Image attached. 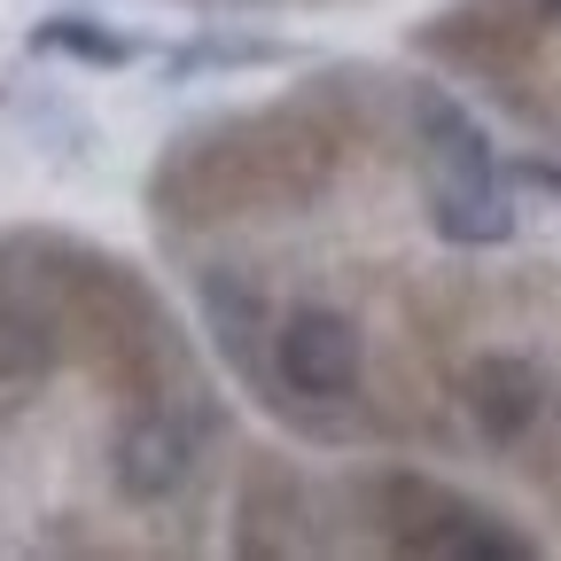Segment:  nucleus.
Segmentation results:
<instances>
[{
  "label": "nucleus",
  "mask_w": 561,
  "mask_h": 561,
  "mask_svg": "<svg viewBox=\"0 0 561 561\" xmlns=\"http://www.w3.org/2000/svg\"><path fill=\"white\" fill-rule=\"evenodd\" d=\"M413 157H421V195H430V227L453 250H500L515 242V180L491 133L445 94L413 87Z\"/></svg>",
  "instance_id": "obj_1"
},
{
  "label": "nucleus",
  "mask_w": 561,
  "mask_h": 561,
  "mask_svg": "<svg viewBox=\"0 0 561 561\" xmlns=\"http://www.w3.org/2000/svg\"><path fill=\"white\" fill-rule=\"evenodd\" d=\"M273 367L289 390L305 398H343L359 390V367H367V335L351 312L335 305H297L289 320H273Z\"/></svg>",
  "instance_id": "obj_2"
},
{
  "label": "nucleus",
  "mask_w": 561,
  "mask_h": 561,
  "mask_svg": "<svg viewBox=\"0 0 561 561\" xmlns=\"http://www.w3.org/2000/svg\"><path fill=\"white\" fill-rule=\"evenodd\" d=\"M460 405L476 421V437L515 445V437H530V421L546 413V382H538L530 359H515V351H483V359H468V375H460Z\"/></svg>",
  "instance_id": "obj_3"
},
{
  "label": "nucleus",
  "mask_w": 561,
  "mask_h": 561,
  "mask_svg": "<svg viewBox=\"0 0 561 561\" xmlns=\"http://www.w3.org/2000/svg\"><path fill=\"white\" fill-rule=\"evenodd\" d=\"M187 476H195V437H187V421H172V413L125 421V437H117V491H125L133 507H164Z\"/></svg>",
  "instance_id": "obj_4"
},
{
  "label": "nucleus",
  "mask_w": 561,
  "mask_h": 561,
  "mask_svg": "<svg viewBox=\"0 0 561 561\" xmlns=\"http://www.w3.org/2000/svg\"><path fill=\"white\" fill-rule=\"evenodd\" d=\"M24 47L32 55H62V62H87V70H125L140 47L125 39V32H110L102 16H39L32 32H24Z\"/></svg>",
  "instance_id": "obj_5"
},
{
  "label": "nucleus",
  "mask_w": 561,
  "mask_h": 561,
  "mask_svg": "<svg viewBox=\"0 0 561 561\" xmlns=\"http://www.w3.org/2000/svg\"><path fill=\"white\" fill-rule=\"evenodd\" d=\"M437 553H445V561H530L538 546H530L523 530H507L500 515H483V507H460Z\"/></svg>",
  "instance_id": "obj_6"
},
{
  "label": "nucleus",
  "mask_w": 561,
  "mask_h": 561,
  "mask_svg": "<svg viewBox=\"0 0 561 561\" xmlns=\"http://www.w3.org/2000/svg\"><path fill=\"white\" fill-rule=\"evenodd\" d=\"M242 62H280L273 39H187L180 55H164V79H195V70H242Z\"/></svg>",
  "instance_id": "obj_7"
},
{
  "label": "nucleus",
  "mask_w": 561,
  "mask_h": 561,
  "mask_svg": "<svg viewBox=\"0 0 561 561\" xmlns=\"http://www.w3.org/2000/svg\"><path fill=\"white\" fill-rule=\"evenodd\" d=\"M507 180L538 187V195H561V157H507Z\"/></svg>",
  "instance_id": "obj_8"
},
{
  "label": "nucleus",
  "mask_w": 561,
  "mask_h": 561,
  "mask_svg": "<svg viewBox=\"0 0 561 561\" xmlns=\"http://www.w3.org/2000/svg\"><path fill=\"white\" fill-rule=\"evenodd\" d=\"M546 9H553V16H561V0H546Z\"/></svg>",
  "instance_id": "obj_9"
}]
</instances>
